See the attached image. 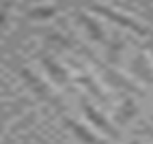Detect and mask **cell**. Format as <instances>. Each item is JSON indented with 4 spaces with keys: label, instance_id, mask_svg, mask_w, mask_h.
<instances>
[{
    "label": "cell",
    "instance_id": "6da1fadb",
    "mask_svg": "<svg viewBox=\"0 0 153 144\" xmlns=\"http://www.w3.org/2000/svg\"><path fill=\"white\" fill-rule=\"evenodd\" d=\"M82 106H84V112H86V116H88L91 120H93V123H95V125H97V127H99L101 131H106L110 138H119V131H117L114 127H112V125H110V123H108V120H106L104 116H99L97 112H95V108H93V106H88L86 101H84Z\"/></svg>",
    "mask_w": 153,
    "mask_h": 144
},
{
    "label": "cell",
    "instance_id": "7a4b0ae2",
    "mask_svg": "<svg viewBox=\"0 0 153 144\" xmlns=\"http://www.w3.org/2000/svg\"><path fill=\"white\" fill-rule=\"evenodd\" d=\"M67 125H69L71 129H74V133H76V136H78L80 140H84L86 144H99V142H97V138H95V136H91V133H88L86 129H82V125H78L76 120H67Z\"/></svg>",
    "mask_w": 153,
    "mask_h": 144
},
{
    "label": "cell",
    "instance_id": "3957f363",
    "mask_svg": "<svg viewBox=\"0 0 153 144\" xmlns=\"http://www.w3.org/2000/svg\"><path fill=\"white\" fill-rule=\"evenodd\" d=\"M145 133H147V136H151V138H153V129H145Z\"/></svg>",
    "mask_w": 153,
    "mask_h": 144
},
{
    "label": "cell",
    "instance_id": "277c9868",
    "mask_svg": "<svg viewBox=\"0 0 153 144\" xmlns=\"http://www.w3.org/2000/svg\"><path fill=\"white\" fill-rule=\"evenodd\" d=\"M131 144H138V142H131Z\"/></svg>",
    "mask_w": 153,
    "mask_h": 144
}]
</instances>
